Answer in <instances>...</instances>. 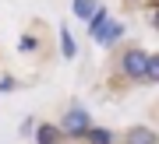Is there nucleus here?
<instances>
[{
	"mask_svg": "<svg viewBox=\"0 0 159 144\" xmlns=\"http://www.w3.org/2000/svg\"><path fill=\"white\" fill-rule=\"evenodd\" d=\"M92 127V120H89V112L81 109V105H71L67 112H64V120H60V133H67V137H85V130Z\"/></svg>",
	"mask_w": 159,
	"mask_h": 144,
	"instance_id": "obj_1",
	"label": "nucleus"
},
{
	"mask_svg": "<svg viewBox=\"0 0 159 144\" xmlns=\"http://www.w3.org/2000/svg\"><path fill=\"white\" fill-rule=\"evenodd\" d=\"M145 63H148V53L145 49H127L124 56H120V70H124L131 81H142L145 78Z\"/></svg>",
	"mask_w": 159,
	"mask_h": 144,
	"instance_id": "obj_2",
	"label": "nucleus"
},
{
	"mask_svg": "<svg viewBox=\"0 0 159 144\" xmlns=\"http://www.w3.org/2000/svg\"><path fill=\"white\" fill-rule=\"evenodd\" d=\"M120 35H124V25H120V21H106V25H102L96 35H92V39H96L99 46H113Z\"/></svg>",
	"mask_w": 159,
	"mask_h": 144,
	"instance_id": "obj_3",
	"label": "nucleus"
},
{
	"mask_svg": "<svg viewBox=\"0 0 159 144\" xmlns=\"http://www.w3.org/2000/svg\"><path fill=\"white\" fill-rule=\"evenodd\" d=\"M124 144H159V137L152 127H131L124 133Z\"/></svg>",
	"mask_w": 159,
	"mask_h": 144,
	"instance_id": "obj_4",
	"label": "nucleus"
},
{
	"mask_svg": "<svg viewBox=\"0 0 159 144\" xmlns=\"http://www.w3.org/2000/svg\"><path fill=\"white\" fill-rule=\"evenodd\" d=\"M96 0H71V11H74V18H85V21H89V18L92 14H96Z\"/></svg>",
	"mask_w": 159,
	"mask_h": 144,
	"instance_id": "obj_5",
	"label": "nucleus"
},
{
	"mask_svg": "<svg viewBox=\"0 0 159 144\" xmlns=\"http://www.w3.org/2000/svg\"><path fill=\"white\" fill-rule=\"evenodd\" d=\"M60 49L67 60H74L78 56V42H74V35H71V28H60Z\"/></svg>",
	"mask_w": 159,
	"mask_h": 144,
	"instance_id": "obj_6",
	"label": "nucleus"
},
{
	"mask_svg": "<svg viewBox=\"0 0 159 144\" xmlns=\"http://www.w3.org/2000/svg\"><path fill=\"white\" fill-rule=\"evenodd\" d=\"M57 137H60V130H57V127H50V123L35 127V144H57Z\"/></svg>",
	"mask_w": 159,
	"mask_h": 144,
	"instance_id": "obj_7",
	"label": "nucleus"
},
{
	"mask_svg": "<svg viewBox=\"0 0 159 144\" xmlns=\"http://www.w3.org/2000/svg\"><path fill=\"white\" fill-rule=\"evenodd\" d=\"M85 137H89V144H113V133H110L106 127H89Z\"/></svg>",
	"mask_w": 159,
	"mask_h": 144,
	"instance_id": "obj_8",
	"label": "nucleus"
},
{
	"mask_svg": "<svg viewBox=\"0 0 159 144\" xmlns=\"http://www.w3.org/2000/svg\"><path fill=\"white\" fill-rule=\"evenodd\" d=\"M145 84H156L159 81V56H152L148 53V63H145V78H142Z\"/></svg>",
	"mask_w": 159,
	"mask_h": 144,
	"instance_id": "obj_9",
	"label": "nucleus"
},
{
	"mask_svg": "<svg viewBox=\"0 0 159 144\" xmlns=\"http://www.w3.org/2000/svg\"><path fill=\"white\" fill-rule=\"evenodd\" d=\"M18 46H21V49H35V39H32V35H25V39L18 42Z\"/></svg>",
	"mask_w": 159,
	"mask_h": 144,
	"instance_id": "obj_10",
	"label": "nucleus"
},
{
	"mask_svg": "<svg viewBox=\"0 0 159 144\" xmlns=\"http://www.w3.org/2000/svg\"><path fill=\"white\" fill-rule=\"evenodd\" d=\"M11 88H14V81H11V78H4V81H0V91H11Z\"/></svg>",
	"mask_w": 159,
	"mask_h": 144,
	"instance_id": "obj_11",
	"label": "nucleus"
}]
</instances>
